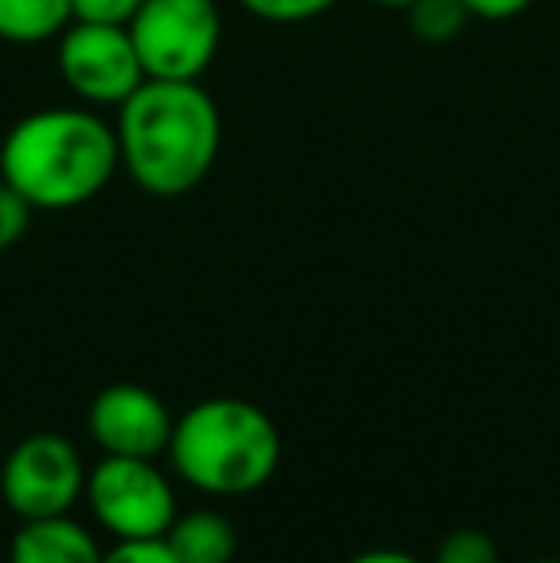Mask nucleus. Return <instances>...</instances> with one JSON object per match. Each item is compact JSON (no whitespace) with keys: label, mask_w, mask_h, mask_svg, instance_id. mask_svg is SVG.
Masks as SVG:
<instances>
[{"label":"nucleus","mask_w":560,"mask_h":563,"mask_svg":"<svg viewBox=\"0 0 560 563\" xmlns=\"http://www.w3.org/2000/svg\"><path fill=\"white\" fill-rule=\"evenodd\" d=\"M116 119L120 169L154 200H180L208 180L223 150V115L200 81H146Z\"/></svg>","instance_id":"f257e3e1"},{"label":"nucleus","mask_w":560,"mask_h":563,"mask_svg":"<svg viewBox=\"0 0 560 563\" xmlns=\"http://www.w3.org/2000/svg\"><path fill=\"white\" fill-rule=\"evenodd\" d=\"M81 452L62 433H31L0 464V498L20 521L58 518L85 498Z\"/></svg>","instance_id":"423d86ee"},{"label":"nucleus","mask_w":560,"mask_h":563,"mask_svg":"<svg viewBox=\"0 0 560 563\" xmlns=\"http://www.w3.org/2000/svg\"><path fill=\"white\" fill-rule=\"evenodd\" d=\"M430 563H503V556L484 529H453L438 541Z\"/></svg>","instance_id":"ddd939ff"},{"label":"nucleus","mask_w":560,"mask_h":563,"mask_svg":"<svg viewBox=\"0 0 560 563\" xmlns=\"http://www.w3.org/2000/svg\"><path fill=\"white\" fill-rule=\"evenodd\" d=\"M69 20H74L69 0H0V43H54Z\"/></svg>","instance_id":"9b49d317"},{"label":"nucleus","mask_w":560,"mask_h":563,"mask_svg":"<svg viewBox=\"0 0 560 563\" xmlns=\"http://www.w3.org/2000/svg\"><path fill=\"white\" fill-rule=\"evenodd\" d=\"M31 216H35V208H31L12 185L0 180V253L23 242V234H28V227H31Z\"/></svg>","instance_id":"2eb2a0df"},{"label":"nucleus","mask_w":560,"mask_h":563,"mask_svg":"<svg viewBox=\"0 0 560 563\" xmlns=\"http://www.w3.org/2000/svg\"><path fill=\"white\" fill-rule=\"evenodd\" d=\"M85 503L116 541H162L180 514L173 479L142 456H100L85 475Z\"/></svg>","instance_id":"20e7f679"},{"label":"nucleus","mask_w":560,"mask_h":563,"mask_svg":"<svg viewBox=\"0 0 560 563\" xmlns=\"http://www.w3.org/2000/svg\"><path fill=\"white\" fill-rule=\"evenodd\" d=\"M169 467L200 495L242 498L262 490L277 475L284 441L257 402L216 395L173 418Z\"/></svg>","instance_id":"7ed1b4c3"},{"label":"nucleus","mask_w":560,"mask_h":563,"mask_svg":"<svg viewBox=\"0 0 560 563\" xmlns=\"http://www.w3.org/2000/svg\"><path fill=\"white\" fill-rule=\"evenodd\" d=\"M54 46L62 85L89 108H120L146 81L128 27L69 20Z\"/></svg>","instance_id":"0eeeda50"},{"label":"nucleus","mask_w":560,"mask_h":563,"mask_svg":"<svg viewBox=\"0 0 560 563\" xmlns=\"http://www.w3.org/2000/svg\"><path fill=\"white\" fill-rule=\"evenodd\" d=\"M128 31L146 77L200 81L223 43V15L216 0H142Z\"/></svg>","instance_id":"39448f33"},{"label":"nucleus","mask_w":560,"mask_h":563,"mask_svg":"<svg viewBox=\"0 0 560 563\" xmlns=\"http://www.w3.org/2000/svg\"><path fill=\"white\" fill-rule=\"evenodd\" d=\"M89 438L105 456L157 460L169 449L173 415L150 387L108 384L89 402Z\"/></svg>","instance_id":"6e6552de"},{"label":"nucleus","mask_w":560,"mask_h":563,"mask_svg":"<svg viewBox=\"0 0 560 563\" xmlns=\"http://www.w3.org/2000/svg\"><path fill=\"white\" fill-rule=\"evenodd\" d=\"M74 8V20L85 23H116V27H128L142 8V0H69Z\"/></svg>","instance_id":"dca6fc26"},{"label":"nucleus","mask_w":560,"mask_h":563,"mask_svg":"<svg viewBox=\"0 0 560 563\" xmlns=\"http://www.w3.org/2000/svg\"><path fill=\"white\" fill-rule=\"evenodd\" d=\"M234 4L262 23H307L327 15L338 0H234Z\"/></svg>","instance_id":"4468645a"},{"label":"nucleus","mask_w":560,"mask_h":563,"mask_svg":"<svg viewBox=\"0 0 560 563\" xmlns=\"http://www.w3.org/2000/svg\"><path fill=\"white\" fill-rule=\"evenodd\" d=\"M105 563H177L165 541H116Z\"/></svg>","instance_id":"f3484780"},{"label":"nucleus","mask_w":560,"mask_h":563,"mask_svg":"<svg viewBox=\"0 0 560 563\" xmlns=\"http://www.w3.org/2000/svg\"><path fill=\"white\" fill-rule=\"evenodd\" d=\"M120 173L116 126L89 104L39 108L0 142V180L35 211H74L97 200Z\"/></svg>","instance_id":"f03ea898"},{"label":"nucleus","mask_w":560,"mask_h":563,"mask_svg":"<svg viewBox=\"0 0 560 563\" xmlns=\"http://www.w3.org/2000/svg\"><path fill=\"white\" fill-rule=\"evenodd\" d=\"M534 0H464L472 20H487V23H503V20H515L530 8Z\"/></svg>","instance_id":"a211bd4d"},{"label":"nucleus","mask_w":560,"mask_h":563,"mask_svg":"<svg viewBox=\"0 0 560 563\" xmlns=\"http://www.w3.org/2000/svg\"><path fill=\"white\" fill-rule=\"evenodd\" d=\"M345 563H426L419 560L415 552H404V549H369V552H358Z\"/></svg>","instance_id":"6ab92c4d"},{"label":"nucleus","mask_w":560,"mask_h":563,"mask_svg":"<svg viewBox=\"0 0 560 563\" xmlns=\"http://www.w3.org/2000/svg\"><path fill=\"white\" fill-rule=\"evenodd\" d=\"M469 20L472 15H469V8H464V0H415V4L407 8V27H411V35L426 46L453 43Z\"/></svg>","instance_id":"f8f14e48"},{"label":"nucleus","mask_w":560,"mask_h":563,"mask_svg":"<svg viewBox=\"0 0 560 563\" xmlns=\"http://www.w3.org/2000/svg\"><path fill=\"white\" fill-rule=\"evenodd\" d=\"M538 563H557V560H538Z\"/></svg>","instance_id":"412c9836"},{"label":"nucleus","mask_w":560,"mask_h":563,"mask_svg":"<svg viewBox=\"0 0 560 563\" xmlns=\"http://www.w3.org/2000/svg\"><path fill=\"white\" fill-rule=\"evenodd\" d=\"M373 4H381V8H392V12H407V8H411L415 0H373Z\"/></svg>","instance_id":"aec40b11"},{"label":"nucleus","mask_w":560,"mask_h":563,"mask_svg":"<svg viewBox=\"0 0 560 563\" xmlns=\"http://www.w3.org/2000/svg\"><path fill=\"white\" fill-rule=\"evenodd\" d=\"M8 563H105V549L81 521L58 514V518L20 521Z\"/></svg>","instance_id":"1a4fd4ad"},{"label":"nucleus","mask_w":560,"mask_h":563,"mask_svg":"<svg viewBox=\"0 0 560 563\" xmlns=\"http://www.w3.org/2000/svg\"><path fill=\"white\" fill-rule=\"evenodd\" d=\"M162 541L169 544L177 563H234V552H239V533L231 518L219 510L177 514Z\"/></svg>","instance_id":"9d476101"}]
</instances>
